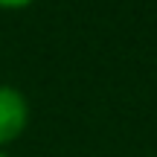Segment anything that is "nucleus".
Segmentation results:
<instances>
[{
  "label": "nucleus",
  "mask_w": 157,
  "mask_h": 157,
  "mask_svg": "<svg viewBox=\"0 0 157 157\" xmlns=\"http://www.w3.org/2000/svg\"><path fill=\"white\" fill-rule=\"evenodd\" d=\"M29 117L26 93L15 84H0V151L26 134Z\"/></svg>",
  "instance_id": "nucleus-1"
},
{
  "label": "nucleus",
  "mask_w": 157,
  "mask_h": 157,
  "mask_svg": "<svg viewBox=\"0 0 157 157\" xmlns=\"http://www.w3.org/2000/svg\"><path fill=\"white\" fill-rule=\"evenodd\" d=\"M35 0H0V12H23Z\"/></svg>",
  "instance_id": "nucleus-2"
},
{
  "label": "nucleus",
  "mask_w": 157,
  "mask_h": 157,
  "mask_svg": "<svg viewBox=\"0 0 157 157\" xmlns=\"http://www.w3.org/2000/svg\"><path fill=\"white\" fill-rule=\"evenodd\" d=\"M0 157H9V154H6V151H0Z\"/></svg>",
  "instance_id": "nucleus-3"
}]
</instances>
